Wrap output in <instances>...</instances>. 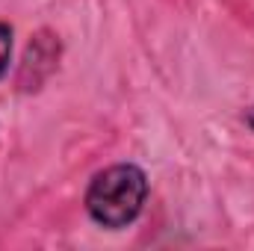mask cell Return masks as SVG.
<instances>
[{"mask_svg": "<svg viewBox=\"0 0 254 251\" xmlns=\"http://www.w3.org/2000/svg\"><path fill=\"white\" fill-rule=\"evenodd\" d=\"M246 125H249V127L254 130V107L249 110V113H246Z\"/></svg>", "mask_w": 254, "mask_h": 251, "instance_id": "3957f363", "label": "cell"}, {"mask_svg": "<svg viewBox=\"0 0 254 251\" xmlns=\"http://www.w3.org/2000/svg\"><path fill=\"white\" fill-rule=\"evenodd\" d=\"M145 201H148V175L133 163H119L98 172L83 198L89 219L107 231H122L133 225Z\"/></svg>", "mask_w": 254, "mask_h": 251, "instance_id": "6da1fadb", "label": "cell"}, {"mask_svg": "<svg viewBox=\"0 0 254 251\" xmlns=\"http://www.w3.org/2000/svg\"><path fill=\"white\" fill-rule=\"evenodd\" d=\"M9 60H12V27L0 21V80L9 71Z\"/></svg>", "mask_w": 254, "mask_h": 251, "instance_id": "7a4b0ae2", "label": "cell"}]
</instances>
